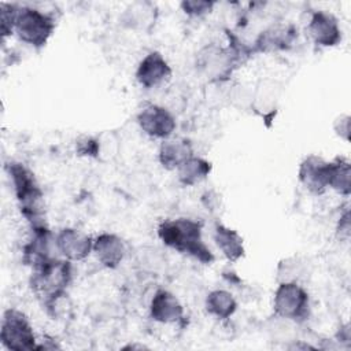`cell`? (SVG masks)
<instances>
[{
	"mask_svg": "<svg viewBox=\"0 0 351 351\" xmlns=\"http://www.w3.org/2000/svg\"><path fill=\"white\" fill-rule=\"evenodd\" d=\"M0 339L5 348L14 351L38 350L36 335L27 317L15 308H8L3 314Z\"/></svg>",
	"mask_w": 351,
	"mask_h": 351,
	"instance_id": "cell-5",
	"label": "cell"
},
{
	"mask_svg": "<svg viewBox=\"0 0 351 351\" xmlns=\"http://www.w3.org/2000/svg\"><path fill=\"white\" fill-rule=\"evenodd\" d=\"M295 30L289 25H276L262 32L256 40V49L262 52L285 49L291 45Z\"/></svg>",
	"mask_w": 351,
	"mask_h": 351,
	"instance_id": "cell-17",
	"label": "cell"
},
{
	"mask_svg": "<svg viewBox=\"0 0 351 351\" xmlns=\"http://www.w3.org/2000/svg\"><path fill=\"white\" fill-rule=\"evenodd\" d=\"M171 67L165 59V56L158 52L152 51L147 53L137 66L136 70V80L144 88H156L171 78Z\"/></svg>",
	"mask_w": 351,
	"mask_h": 351,
	"instance_id": "cell-9",
	"label": "cell"
},
{
	"mask_svg": "<svg viewBox=\"0 0 351 351\" xmlns=\"http://www.w3.org/2000/svg\"><path fill=\"white\" fill-rule=\"evenodd\" d=\"M333 129L335 132L341 137L344 138L346 141H348L350 138V117L348 115H340L337 117V119L333 123Z\"/></svg>",
	"mask_w": 351,
	"mask_h": 351,
	"instance_id": "cell-25",
	"label": "cell"
},
{
	"mask_svg": "<svg viewBox=\"0 0 351 351\" xmlns=\"http://www.w3.org/2000/svg\"><path fill=\"white\" fill-rule=\"evenodd\" d=\"M155 14L156 8L151 3H133L125 10L122 15V22L130 27L145 30L155 23Z\"/></svg>",
	"mask_w": 351,
	"mask_h": 351,
	"instance_id": "cell-21",
	"label": "cell"
},
{
	"mask_svg": "<svg viewBox=\"0 0 351 351\" xmlns=\"http://www.w3.org/2000/svg\"><path fill=\"white\" fill-rule=\"evenodd\" d=\"M307 30L313 41L321 47H335L341 40V29L336 16L326 11L313 12Z\"/></svg>",
	"mask_w": 351,
	"mask_h": 351,
	"instance_id": "cell-11",
	"label": "cell"
},
{
	"mask_svg": "<svg viewBox=\"0 0 351 351\" xmlns=\"http://www.w3.org/2000/svg\"><path fill=\"white\" fill-rule=\"evenodd\" d=\"M149 314L160 324H174L182 318L184 307L177 296L166 289H158L151 299Z\"/></svg>",
	"mask_w": 351,
	"mask_h": 351,
	"instance_id": "cell-14",
	"label": "cell"
},
{
	"mask_svg": "<svg viewBox=\"0 0 351 351\" xmlns=\"http://www.w3.org/2000/svg\"><path fill=\"white\" fill-rule=\"evenodd\" d=\"M273 308L280 318L306 319L308 314V293L296 281H282L274 292Z\"/></svg>",
	"mask_w": 351,
	"mask_h": 351,
	"instance_id": "cell-6",
	"label": "cell"
},
{
	"mask_svg": "<svg viewBox=\"0 0 351 351\" xmlns=\"http://www.w3.org/2000/svg\"><path fill=\"white\" fill-rule=\"evenodd\" d=\"M214 240L229 262H237L244 256V241L236 230L222 223H217L214 228Z\"/></svg>",
	"mask_w": 351,
	"mask_h": 351,
	"instance_id": "cell-16",
	"label": "cell"
},
{
	"mask_svg": "<svg viewBox=\"0 0 351 351\" xmlns=\"http://www.w3.org/2000/svg\"><path fill=\"white\" fill-rule=\"evenodd\" d=\"M53 30L55 19L49 14L33 7H18L14 33L23 43L41 48L48 43Z\"/></svg>",
	"mask_w": 351,
	"mask_h": 351,
	"instance_id": "cell-4",
	"label": "cell"
},
{
	"mask_svg": "<svg viewBox=\"0 0 351 351\" xmlns=\"http://www.w3.org/2000/svg\"><path fill=\"white\" fill-rule=\"evenodd\" d=\"M33 267L32 287L48 302L59 298L66 291L71 280L70 261L48 256L33 263Z\"/></svg>",
	"mask_w": 351,
	"mask_h": 351,
	"instance_id": "cell-3",
	"label": "cell"
},
{
	"mask_svg": "<svg viewBox=\"0 0 351 351\" xmlns=\"http://www.w3.org/2000/svg\"><path fill=\"white\" fill-rule=\"evenodd\" d=\"M193 156V148L189 140L182 137H169L159 147V162L167 170L178 169L184 162Z\"/></svg>",
	"mask_w": 351,
	"mask_h": 351,
	"instance_id": "cell-15",
	"label": "cell"
},
{
	"mask_svg": "<svg viewBox=\"0 0 351 351\" xmlns=\"http://www.w3.org/2000/svg\"><path fill=\"white\" fill-rule=\"evenodd\" d=\"M97 138V159L110 160L117 155L118 140L112 133H104Z\"/></svg>",
	"mask_w": 351,
	"mask_h": 351,
	"instance_id": "cell-22",
	"label": "cell"
},
{
	"mask_svg": "<svg viewBox=\"0 0 351 351\" xmlns=\"http://www.w3.org/2000/svg\"><path fill=\"white\" fill-rule=\"evenodd\" d=\"M180 5L185 14L192 16H202L211 12L214 3L207 0H184Z\"/></svg>",
	"mask_w": 351,
	"mask_h": 351,
	"instance_id": "cell-24",
	"label": "cell"
},
{
	"mask_svg": "<svg viewBox=\"0 0 351 351\" xmlns=\"http://www.w3.org/2000/svg\"><path fill=\"white\" fill-rule=\"evenodd\" d=\"M159 239L170 248L189 255L203 265L214 261L213 252L202 239V222L191 218L167 219L158 228Z\"/></svg>",
	"mask_w": 351,
	"mask_h": 351,
	"instance_id": "cell-1",
	"label": "cell"
},
{
	"mask_svg": "<svg viewBox=\"0 0 351 351\" xmlns=\"http://www.w3.org/2000/svg\"><path fill=\"white\" fill-rule=\"evenodd\" d=\"M328 163L321 156L308 155L299 165V181L314 195H321L328 188Z\"/></svg>",
	"mask_w": 351,
	"mask_h": 351,
	"instance_id": "cell-12",
	"label": "cell"
},
{
	"mask_svg": "<svg viewBox=\"0 0 351 351\" xmlns=\"http://www.w3.org/2000/svg\"><path fill=\"white\" fill-rule=\"evenodd\" d=\"M18 7L14 4H5L1 3L0 5V29L1 36L7 37L14 33V25H15V16H16Z\"/></svg>",
	"mask_w": 351,
	"mask_h": 351,
	"instance_id": "cell-23",
	"label": "cell"
},
{
	"mask_svg": "<svg viewBox=\"0 0 351 351\" xmlns=\"http://www.w3.org/2000/svg\"><path fill=\"white\" fill-rule=\"evenodd\" d=\"M55 245L64 259L77 262L84 261L93 251V239L82 230L64 228L58 233Z\"/></svg>",
	"mask_w": 351,
	"mask_h": 351,
	"instance_id": "cell-8",
	"label": "cell"
},
{
	"mask_svg": "<svg viewBox=\"0 0 351 351\" xmlns=\"http://www.w3.org/2000/svg\"><path fill=\"white\" fill-rule=\"evenodd\" d=\"M204 306L208 314L217 317L218 319H228L234 314L237 302L229 291L214 289L207 295Z\"/></svg>",
	"mask_w": 351,
	"mask_h": 351,
	"instance_id": "cell-20",
	"label": "cell"
},
{
	"mask_svg": "<svg viewBox=\"0 0 351 351\" xmlns=\"http://www.w3.org/2000/svg\"><path fill=\"white\" fill-rule=\"evenodd\" d=\"M137 123L147 136L162 140L171 137L177 126L173 114L158 104L145 106L137 115Z\"/></svg>",
	"mask_w": 351,
	"mask_h": 351,
	"instance_id": "cell-7",
	"label": "cell"
},
{
	"mask_svg": "<svg viewBox=\"0 0 351 351\" xmlns=\"http://www.w3.org/2000/svg\"><path fill=\"white\" fill-rule=\"evenodd\" d=\"M328 188H332L344 196L350 195L351 165L347 158H336L328 163Z\"/></svg>",
	"mask_w": 351,
	"mask_h": 351,
	"instance_id": "cell-18",
	"label": "cell"
},
{
	"mask_svg": "<svg viewBox=\"0 0 351 351\" xmlns=\"http://www.w3.org/2000/svg\"><path fill=\"white\" fill-rule=\"evenodd\" d=\"M14 192L19 203L21 211L34 226H41L43 214V191L34 174L22 163L11 162L7 165Z\"/></svg>",
	"mask_w": 351,
	"mask_h": 351,
	"instance_id": "cell-2",
	"label": "cell"
},
{
	"mask_svg": "<svg viewBox=\"0 0 351 351\" xmlns=\"http://www.w3.org/2000/svg\"><path fill=\"white\" fill-rule=\"evenodd\" d=\"M234 55L229 49L210 45L206 47L197 59V66L210 80H222L232 71Z\"/></svg>",
	"mask_w": 351,
	"mask_h": 351,
	"instance_id": "cell-10",
	"label": "cell"
},
{
	"mask_svg": "<svg viewBox=\"0 0 351 351\" xmlns=\"http://www.w3.org/2000/svg\"><path fill=\"white\" fill-rule=\"evenodd\" d=\"M337 234L340 236V239H344V240H347L350 237V211H348V208L340 217V221L337 225Z\"/></svg>",
	"mask_w": 351,
	"mask_h": 351,
	"instance_id": "cell-26",
	"label": "cell"
},
{
	"mask_svg": "<svg viewBox=\"0 0 351 351\" xmlns=\"http://www.w3.org/2000/svg\"><path fill=\"white\" fill-rule=\"evenodd\" d=\"M93 252L97 261L107 269H115L125 258L126 247L115 233L103 232L93 240Z\"/></svg>",
	"mask_w": 351,
	"mask_h": 351,
	"instance_id": "cell-13",
	"label": "cell"
},
{
	"mask_svg": "<svg viewBox=\"0 0 351 351\" xmlns=\"http://www.w3.org/2000/svg\"><path fill=\"white\" fill-rule=\"evenodd\" d=\"M211 163L203 158L192 156L184 162L178 169V182L184 186H193L203 181L211 173Z\"/></svg>",
	"mask_w": 351,
	"mask_h": 351,
	"instance_id": "cell-19",
	"label": "cell"
}]
</instances>
